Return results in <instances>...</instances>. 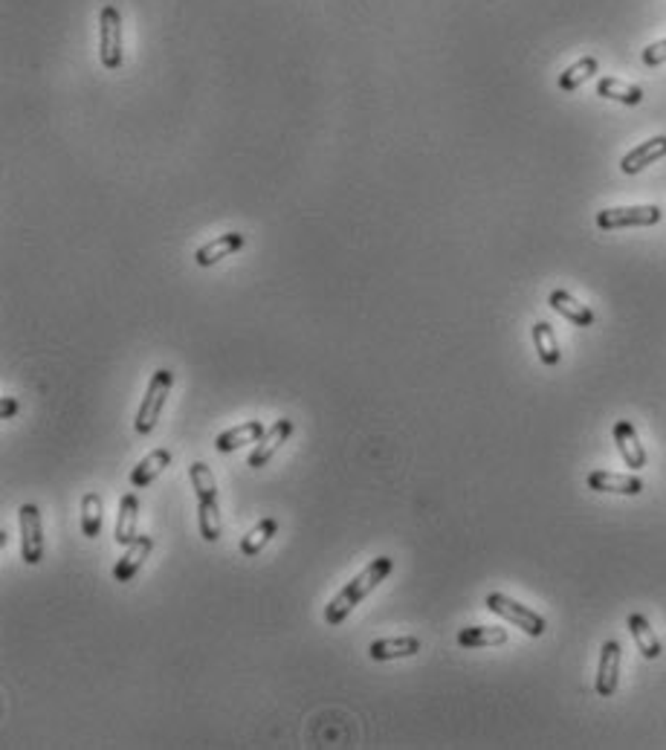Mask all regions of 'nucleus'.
I'll return each instance as SVG.
<instances>
[{"label":"nucleus","mask_w":666,"mask_h":750,"mask_svg":"<svg viewBox=\"0 0 666 750\" xmlns=\"http://www.w3.org/2000/svg\"><path fill=\"white\" fill-rule=\"evenodd\" d=\"M421 652V638L403 635V638H383L369 646L371 661H397V657H414Z\"/></svg>","instance_id":"nucleus-13"},{"label":"nucleus","mask_w":666,"mask_h":750,"mask_svg":"<svg viewBox=\"0 0 666 750\" xmlns=\"http://www.w3.org/2000/svg\"><path fill=\"white\" fill-rule=\"evenodd\" d=\"M533 345H537V354H539V359L545 362V366H559L563 351H559L556 333L547 322H537V325H533Z\"/></svg>","instance_id":"nucleus-23"},{"label":"nucleus","mask_w":666,"mask_h":750,"mask_svg":"<svg viewBox=\"0 0 666 750\" xmlns=\"http://www.w3.org/2000/svg\"><path fill=\"white\" fill-rule=\"evenodd\" d=\"M168 463H172V452H168V449H154V452H148V455L142 458L134 470H130V484H134L137 490L148 487V484L154 481V478H160V475L165 472Z\"/></svg>","instance_id":"nucleus-19"},{"label":"nucleus","mask_w":666,"mask_h":750,"mask_svg":"<svg viewBox=\"0 0 666 750\" xmlns=\"http://www.w3.org/2000/svg\"><path fill=\"white\" fill-rule=\"evenodd\" d=\"M615 444L620 449L626 467H632V470L646 467V449L641 446V441H637V432H635V426L629 420L615 423Z\"/></svg>","instance_id":"nucleus-14"},{"label":"nucleus","mask_w":666,"mask_h":750,"mask_svg":"<svg viewBox=\"0 0 666 750\" xmlns=\"http://www.w3.org/2000/svg\"><path fill=\"white\" fill-rule=\"evenodd\" d=\"M191 487L198 493V519H200V536L206 542L220 539V510H218V484L209 463L194 461L189 467Z\"/></svg>","instance_id":"nucleus-2"},{"label":"nucleus","mask_w":666,"mask_h":750,"mask_svg":"<svg viewBox=\"0 0 666 750\" xmlns=\"http://www.w3.org/2000/svg\"><path fill=\"white\" fill-rule=\"evenodd\" d=\"M154 551V539L142 534L134 545H128L125 553H122V560L113 565V579L116 583H130V579L137 577V571L142 568V562L148 560V553Z\"/></svg>","instance_id":"nucleus-12"},{"label":"nucleus","mask_w":666,"mask_h":750,"mask_svg":"<svg viewBox=\"0 0 666 750\" xmlns=\"http://www.w3.org/2000/svg\"><path fill=\"white\" fill-rule=\"evenodd\" d=\"M172 383H174V374L168 368L154 371V377L146 389V397H142V403H139L137 420H134V429L139 435H151L156 429V423H160V415L165 409V400L172 394Z\"/></svg>","instance_id":"nucleus-3"},{"label":"nucleus","mask_w":666,"mask_h":750,"mask_svg":"<svg viewBox=\"0 0 666 750\" xmlns=\"http://www.w3.org/2000/svg\"><path fill=\"white\" fill-rule=\"evenodd\" d=\"M102 499L96 493L82 496V534L87 539H96L102 534Z\"/></svg>","instance_id":"nucleus-26"},{"label":"nucleus","mask_w":666,"mask_h":750,"mask_svg":"<svg viewBox=\"0 0 666 750\" xmlns=\"http://www.w3.org/2000/svg\"><path fill=\"white\" fill-rule=\"evenodd\" d=\"M0 415H4V420H12L18 415V400L15 397H4V406H0Z\"/></svg>","instance_id":"nucleus-28"},{"label":"nucleus","mask_w":666,"mask_h":750,"mask_svg":"<svg viewBox=\"0 0 666 750\" xmlns=\"http://www.w3.org/2000/svg\"><path fill=\"white\" fill-rule=\"evenodd\" d=\"M487 609H490L493 614L504 617L507 623L519 626V629L525 631V635H530V638H542L545 629H547V623H545L542 614H537L533 609H528V605H521V603L511 600L507 594H499V591L487 594Z\"/></svg>","instance_id":"nucleus-5"},{"label":"nucleus","mask_w":666,"mask_h":750,"mask_svg":"<svg viewBox=\"0 0 666 750\" xmlns=\"http://www.w3.org/2000/svg\"><path fill=\"white\" fill-rule=\"evenodd\" d=\"M502 643H507V629L502 626H469L458 631V646H464V649H481V646Z\"/></svg>","instance_id":"nucleus-20"},{"label":"nucleus","mask_w":666,"mask_h":750,"mask_svg":"<svg viewBox=\"0 0 666 750\" xmlns=\"http://www.w3.org/2000/svg\"><path fill=\"white\" fill-rule=\"evenodd\" d=\"M661 221L658 206H615L597 212L599 229H626V226H655Z\"/></svg>","instance_id":"nucleus-7"},{"label":"nucleus","mask_w":666,"mask_h":750,"mask_svg":"<svg viewBox=\"0 0 666 750\" xmlns=\"http://www.w3.org/2000/svg\"><path fill=\"white\" fill-rule=\"evenodd\" d=\"M99 58L104 70H120L125 53H122V15L113 4L102 6L99 12Z\"/></svg>","instance_id":"nucleus-4"},{"label":"nucleus","mask_w":666,"mask_h":750,"mask_svg":"<svg viewBox=\"0 0 666 750\" xmlns=\"http://www.w3.org/2000/svg\"><path fill=\"white\" fill-rule=\"evenodd\" d=\"M629 631H632V638L637 643V649H641L644 657H649V661H655V657H661V640L658 635L652 631L649 626V620L644 614H629Z\"/></svg>","instance_id":"nucleus-21"},{"label":"nucleus","mask_w":666,"mask_h":750,"mask_svg":"<svg viewBox=\"0 0 666 750\" xmlns=\"http://www.w3.org/2000/svg\"><path fill=\"white\" fill-rule=\"evenodd\" d=\"M661 157H666V137H652V139L641 142V146H637L635 151L626 154L620 168H623V174H637V172H644L646 165H652Z\"/></svg>","instance_id":"nucleus-16"},{"label":"nucleus","mask_w":666,"mask_h":750,"mask_svg":"<svg viewBox=\"0 0 666 750\" xmlns=\"http://www.w3.org/2000/svg\"><path fill=\"white\" fill-rule=\"evenodd\" d=\"M589 490H597V493L637 496V493H644V481H641V478H637V475H623V472L594 470V472H589Z\"/></svg>","instance_id":"nucleus-10"},{"label":"nucleus","mask_w":666,"mask_h":750,"mask_svg":"<svg viewBox=\"0 0 666 750\" xmlns=\"http://www.w3.org/2000/svg\"><path fill=\"white\" fill-rule=\"evenodd\" d=\"M597 70H599V61L594 56H585L580 61H573L571 67L559 75V90H563V93H573V90L589 82Z\"/></svg>","instance_id":"nucleus-24"},{"label":"nucleus","mask_w":666,"mask_h":750,"mask_svg":"<svg viewBox=\"0 0 666 750\" xmlns=\"http://www.w3.org/2000/svg\"><path fill=\"white\" fill-rule=\"evenodd\" d=\"M279 534V522L276 519H261L250 534H246L244 539H241V553L244 556H258L261 551H264L270 542H272V536Z\"/></svg>","instance_id":"nucleus-25"},{"label":"nucleus","mask_w":666,"mask_h":750,"mask_svg":"<svg viewBox=\"0 0 666 750\" xmlns=\"http://www.w3.org/2000/svg\"><path fill=\"white\" fill-rule=\"evenodd\" d=\"M597 93L603 99H615V101H620V105H641L644 101L641 87L629 84V82H620V79H611V75L597 82Z\"/></svg>","instance_id":"nucleus-22"},{"label":"nucleus","mask_w":666,"mask_h":750,"mask_svg":"<svg viewBox=\"0 0 666 750\" xmlns=\"http://www.w3.org/2000/svg\"><path fill=\"white\" fill-rule=\"evenodd\" d=\"M116 545H134L139 539V499L134 493L122 496L120 501V513H116V530H113Z\"/></svg>","instance_id":"nucleus-11"},{"label":"nucleus","mask_w":666,"mask_h":750,"mask_svg":"<svg viewBox=\"0 0 666 750\" xmlns=\"http://www.w3.org/2000/svg\"><path fill=\"white\" fill-rule=\"evenodd\" d=\"M395 571V560L391 556H377L369 565L362 568V571L351 579V583L336 594V597L328 603V609H324V623L328 626H342L345 617L351 614L360 605V600H365L369 594L383 583V579Z\"/></svg>","instance_id":"nucleus-1"},{"label":"nucleus","mask_w":666,"mask_h":750,"mask_svg":"<svg viewBox=\"0 0 666 750\" xmlns=\"http://www.w3.org/2000/svg\"><path fill=\"white\" fill-rule=\"evenodd\" d=\"M21 522V556L26 565H38L44 560V522L41 510L35 504H21L18 510Z\"/></svg>","instance_id":"nucleus-6"},{"label":"nucleus","mask_w":666,"mask_h":750,"mask_svg":"<svg viewBox=\"0 0 666 750\" xmlns=\"http://www.w3.org/2000/svg\"><path fill=\"white\" fill-rule=\"evenodd\" d=\"M290 435H293V420H290V418L276 420L264 435L258 437V444H255V449L250 452V458H246V463H250V467H255V470L264 467V463H267L272 455H276V452L281 449V444H284Z\"/></svg>","instance_id":"nucleus-8"},{"label":"nucleus","mask_w":666,"mask_h":750,"mask_svg":"<svg viewBox=\"0 0 666 750\" xmlns=\"http://www.w3.org/2000/svg\"><path fill=\"white\" fill-rule=\"evenodd\" d=\"M241 247H244L241 232H226V235L203 243V247L194 252V261H198V267H212L218 261H224V258H229L232 252H238Z\"/></svg>","instance_id":"nucleus-17"},{"label":"nucleus","mask_w":666,"mask_h":750,"mask_svg":"<svg viewBox=\"0 0 666 750\" xmlns=\"http://www.w3.org/2000/svg\"><path fill=\"white\" fill-rule=\"evenodd\" d=\"M264 423L261 420H246L241 426H235V429H226V432H220L215 437V449L220 452V455H229V452H235L238 446H246V444H258V437L264 435Z\"/></svg>","instance_id":"nucleus-15"},{"label":"nucleus","mask_w":666,"mask_h":750,"mask_svg":"<svg viewBox=\"0 0 666 750\" xmlns=\"http://www.w3.org/2000/svg\"><path fill=\"white\" fill-rule=\"evenodd\" d=\"M620 643L617 640H606L603 652H599V669H597V695L611 698L617 693V681H620Z\"/></svg>","instance_id":"nucleus-9"},{"label":"nucleus","mask_w":666,"mask_h":750,"mask_svg":"<svg viewBox=\"0 0 666 750\" xmlns=\"http://www.w3.org/2000/svg\"><path fill=\"white\" fill-rule=\"evenodd\" d=\"M547 304H551L559 316H565L568 322H573V325H580V328H591V325H594L591 307L582 304V302H577V299H573V296L565 293V290H554L551 299H547Z\"/></svg>","instance_id":"nucleus-18"},{"label":"nucleus","mask_w":666,"mask_h":750,"mask_svg":"<svg viewBox=\"0 0 666 750\" xmlns=\"http://www.w3.org/2000/svg\"><path fill=\"white\" fill-rule=\"evenodd\" d=\"M644 64L646 67H658V64H666V38L663 41H655L644 49Z\"/></svg>","instance_id":"nucleus-27"}]
</instances>
